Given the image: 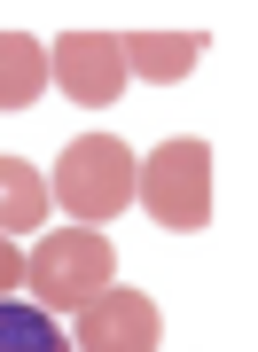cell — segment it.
I'll return each instance as SVG.
<instances>
[{
	"label": "cell",
	"instance_id": "1",
	"mask_svg": "<svg viewBox=\"0 0 258 352\" xmlns=\"http://www.w3.org/2000/svg\"><path fill=\"white\" fill-rule=\"evenodd\" d=\"M110 282H118V251L102 227H47L39 251L24 258V289L39 298V314H78Z\"/></svg>",
	"mask_w": 258,
	"mask_h": 352
},
{
	"label": "cell",
	"instance_id": "8",
	"mask_svg": "<svg viewBox=\"0 0 258 352\" xmlns=\"http://www.w3.org/2000/svg\"><path fill=\"white\" fill-rule=\"evenodd\" d=\"M39 219H47V180H39V164L0 157V235H24Z\"/></svg>",
	"mask_w": 258,
	"mask_h": 352
},
{
	"label": "cell",
	"instance_id": "7",
	"mask_svg": "<svg viewBox=\"0 0 258 352\" xmlns=\"http://www.w3.org/2000/svg\"><path fill=\"white\" fill-rule=\"evenodd\" d=\"M47 94V47L24 32H0V110H32Z\"/></svg>",
	"mask_w": 258,
	"mask_h": 352
},
{
	"label": "cell",
	"instance_id": "4",
	"mask_svg": "<svg viewBox=\"0 0 258 352\" xmlns=\"http://www.w3.org/2000/svg\"><path fill=\"white\" fill-rule=\"evenodd\" d=\"M157 305L141 289H102V298L78 305V329H71V352H157Z\"/></svg>",
	"mask_w": 258,
	"mask_h": 352
},
{
	"label": "cell",
	"instance_id": "9",
	"mask_svg": "<svg viewBox=\"0 0 258 352\" xmlns=\"http://www.w3.org/2000/svg\"><path fill=\"white\" fill-rule=\"evenodd\" d=\"M0 352H71V337L55 329V314H39L24 298H0Z\"/></svg>",
	"mask_w": 258,
	"mask_h": 352
},
{
	"label": "cell",
	"instance_id": "3",
	"mask_svg": "<svg viewBox=\"0 0 258 352\" xmlns=\"http://www.w3.org/2000/svg\"><path fill=\"white\" fill-rule=\"evenodd\" d=\"M55 204L86 227L118 219L125 204H133V149H125L118 133H78L71 149L55 157Z\"/></svg>",
	"mask_w": 258,
	"mask_h": 352
},
{
	"label": "cell",
	"instance_id": "2",
	"mask_svg": "<svg viewBox=\"0 0 258 352\" xmlns=\"http://www.w3.org/2000/svg\"><path fill=\"white\" fill-rule=\"evenodd\" d=\"M133 196H141V212L157 227L196 235V227L211 219V141H196V133L157 141V157L133 164Z\"/></svg>",
	"mask_w": 258,
	"mask_h": 352
},
{
	"label": "cell",
	"instance_id": "5",
	"mask_svg": "<svg viewBox=\"0 0 258 352\" xmlns=\"http://www.w3.org/2000/svg\"><path fill=\"white\" fill-rule=\"evenodd\" d=\"M47 78H55L71 102L102 110V102H118V87H125V55H118V39H110V32H71V39H55Z\"/></svg>",
	"mask_w": 258,
	"mask_h": 352
},
{
	"label": "cell",
	"instance_id": "6",
	"mask_svg": "<svg viewBox=\"0 0 258 352\" xmlns=\"http://www.w3.org/2000/svg\"><path fill=\"white\" fill-rule=\"evenodd\" d=\"M118 55H125V78L180 87V78L204 63V39L196 32H133V39H118Z\"/></svg>",
	"mask_w": 258,
	"mask_h": 352
},
{
	"label": "cell",
	"instance_id": "10",
	"mask_svg": "<svg viewBox=\"0 0 258 352\" xmlns=\"http://www.w3.org/2000/svg\"><path fill=\"white\" fill-rule=\"evenodd\" d=\"M8 289H24V251L0 235V298H8Z\"/></svg>",
	"mask_w": 258,
	"mask_h": 352
}]
</instances>
